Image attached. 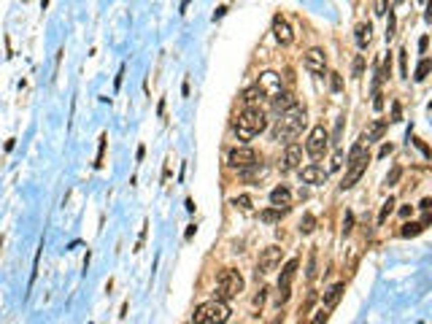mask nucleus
<instances>
[{"label": "nucleus", "mask_w": 432, "mask_h": 324, "mask_svg": "<svg viewBox=\"0 0 432 324\" xmlns=\"http://www.w3.org/2000/svg\"><path fill=\"white\" fill-rule=\"evenodd\" d=\"M362 70H365V57H362V54H357V60H354V78L362 76Z\"/></svg>", "instance_id": "nucleus-28"}, {"label": "nucleus", "mask_w": 432, "mask_h": 324, "mask_svg": "<svg viewBox=\"0 0 432 324\" xmlns=\"http://www.w3.org/2000/svg\"><path fill=\"white\" fill-rule=\"evenodd\" d=\"M308 279H316V254H311V262H308Z\"/></svg>", "instance_id": "nucleus-34"}, {"label": "nucleus", "mask_w": 432, "mask_h": 324, "mask_svg": "<svg viewBox=\"0 0 432 324\" xmlns=\"http://www.w3.org/2000/svg\"><path fill=\"white\" fill-rule=\"evenodd\" d=\"M354 38H357L359 49H367V43H370V38H373V25L370 22H359V25L354 27Z\"/></svg>", "instance_id": "nucleus-17"}, {"label": "nucleus", "mask_w": 432, "mask_h": 324, "mask_svg": "<svg viewBox=\"0 0 432 324\" xmlns=\"http://www.w3.org/2000/svg\"><path fill=\"white\" fill-rule=\"evenodd\" d=\"M343 292H346V284L343 281H338V284H332L327 292H324V297H321V308H327V311H332V308L341 303V297H343Z\"/></svg>", "instance_id": "nucleus-15"}, {"label": "nucleus", "mask_w": 432, "mask_h": 324, "mask_svg": "<svg viewBox=\"0 0 432 324\" xmlns=\"http://www.w3.org/2000/svg\"><path fill=\"white\" fill-rule=\"evenodd\" d=\"M329 84H332V92H341V89H343V78H341V73H329Z\"/></svg>", "instance_id": "nucleus-27"}, {"label": "nucleus", "mask_w": 432, "mask_h": 324, "mask_svg": "<svg viewBox=\"0 0 432 324\" xmlns=\"http://www.w3.org/2000/svg\"><path fill=\"white\" fill-rule=\"evenodd\" d=\"M281 213H284V208H268V211H262V222L276 224L278 219H281Z\"/></svg>", "instance_id": "nucleus-24"}, {"label": "nucleus", "mask_w": 432, "mask_h": 324, "mask_svg": "<svg viewBox=\"0 0 432 324\" xmlns=\"http://www.w3.org/2000/svg\"><path fill=\"white\" fill-rule=\"evenodd\" d=\"M186 6H189V0H184V3H181V14L186 11Z\"/></svg>", "instance_id": "nucleus-43"}, {"label": "nucleus", "mask_w": 432, "mask_h": 324, "mask_svg": "<svg viewBox=\"0 0 432 324\" xmlns=\"http://www.w3.org/2000/svg\"><path fill=\"white\" fill-rule=\"evenodd\" d=\"M313 230H316V216H313V213H303V219H300V233H303V235H311Z\"/></svg>", "instance_id": "nucleus-22"}, {"label": "nucleus", "mask_w": 432, "mask_h": 324, "mask_svg": "<svg viewBox=\"0 0 432 324\" xmlns=\"http://www.w3.org/2000/svg\"><path fill=\"white\" fill-rule=\"evenodd\" d=\"M232 205H235V208H241V211H251V197L249 195H238V197H232Z\"/></svg>", "instance_id": "nucleus-26"}, {"label": "nucleus", "mask_w": 432, "mask_h": 324, "mask_svg": "<svg viewBox=\"0 0 432 324\" xmlns=\"http://www.w3.org/2000/svg\"><path fill=\"white\" fill-rule=\"evenodd\" d=\"M243 287H246L243 275L238 270H232V267H227V270H222L219 279H216V300H224L227 303V300L238 297L243 292Z\"/></svg>", "instance_id": "nucleus-4"}, {"label": "nucleus", "mask_w": 432, "mask_h": 324, "mask_svg": "<svg viewBox=\"0 0 432 324\" xmlns=\"http://www.w3.org/2000/svg\"><path fill=\"white\" fill-rule=\"evenodd\" d=\"M327 176H329V173L321 168V165H316V162L305 165V168L300 170V178L305 181V184H313V187H316V184H324Z\"/></svg>", "instance_id": "nucleus-13"}, {"label": "nucleus", "mask_w": 432, "mask_h": 324, "mask_svg": "<svg viewBox=\"0 0 432 324\" xmlns=\"http://www.w3.org/2000/svg\"><path fill=\"white\" fill-rule=\"evenodd\" d=\"M421 230H424V222H408V224H403L400 235H403V238H416Z\"/></svg>", "instance_id": "nucleus-20"}, {"label": "nucleus", "mask_w": 432, "mask_h": 324, "mask_svg": "<svg viewBox=\"0 0 432 324\" xmlns=\"http://www.w3.org/2000/svg\"><path fill=\"white\" fill-rule=\"evenodd\" d=\"M392 149H395L392 144H383V146H381V152H378V157H389V154H392Z\"/></svg>", "instance_id": "nucleus-39"}, {"label": "nucleus", "mask_w": 432, "mask_h": 324, "mask_svg": "<svg viewBox=\"0 0 432 324\" xmlns=\"http://www.w3.org/2000/svg\"><path fill=\"white\" fill-rule=\"evenodd\" d=\"M367 162H370V154H367V152H362L354 162H349V170H346V176H343L341 189H351V187H354L357 181L362 178V173L367 170Z\"/></svg>", "instance_id": "nucleus-9"}, {"label": "nucleus", "mask_w": 432, "mask_h": 324, "mask_svg": "<svg viewBox=\"0 0 432 324\" xmlns=\"http://www.w3.org/2000/svg\"><path fill=\"white\" fill-rule=\"evenodd\" d=\"M327 316H329L327 308H319V311H316V319H313V324H324V321H327Z\"/></svg>", "instance_id": "nucleus-32"}, {"label": "nucleus", "mask_w": 432, "mask_h": 324, "mask_svg": "<svg viewBox=\"0 0 432 324\" xmlns=\"http://www.w3.org/2000/svg\"><path fill=\"white\" fill-rule=\"evenodd\" d=\"M303 127H305V111L300 106H295V108H289V111L278 114L276 127H273V138L284 141V144H292V141L303 132Z\"/></svg>", "instance_id": "nucleus-1"}, {"label": "nucleus", "mask_w": 432, "mask_h": 324, "mask_svg": "<svg viewBox=\"0 0 432 324\" xmlns=\"http://www.w3.org/2000/svg\"><path fill=\"white\" fill-rule=\"evenodd\" d=\"M419 208L421 211H432V197H424V200L419 203Z\"/></svg>", "instance_id": "nucleus-38"}, {"label": "nucleus", "mask_w": 432, "mask_h": 324, "mask_svg": "<svg viewBox=\"0 0 432 324\" xmlns=\"http://www.w3.org/2000/svg\"><path fill=\"white\" fill-rule=\"evenodd\" d=\"M281 257H284V251L278 246H268L257 259V275H270L281 265Z\"/></svg>", "instance_id": "nucleus-8"}, {"label": "nucleus", "mask_w": 432, "mask_h": 324, "mask_svg": "<svg viewBox=\"0 0 432 324\" xmlns=\"http://www.w3.org/2000/svg\"><path fill=\"white\" fill-rule=\"evenodd\" d=\"M327 146H329V132L324 130V124H316V127L311 130L308 141H305V152H308L313 160H319V157H324Z\"/></svg>", "instance_id": "nucleus-5"}, {"label": "nucleus", "mask_w": 432, "mask_h": 324, "mask_svg": "<svg viewBox=\"0 0 432 324\" xmlns=\"http://www.w3.org/2000/svg\"><path fill=\"white\" fill-rule=\"evenodd\" d=\"M289 203H292V192H289V187L281 184V187H276L270 192V205H273V208H284L286 211Z\"/></svg>", "instance_id": "nucleus-16"}, {"label": "nucleus", "mask_w": 432, "mask_h": 324, "mask_svg": "<svg viewBox=\"0 0 432 324\" xmlns=\"http://www.w3.org/2000/svg\"><path fill=\"white\" fill-rule=\"evenodd\" d=\"M383 130H387V122H383V119L373 122V124H370V130L365 132V138H362V141H367V144H373V141H378V138L383 135Z\"/></svg>", "instance_id": "nucleus-19"}, {"label": "nucleus", "mask_w": 432, "mask_h": 324, "mask_svg": "<svg viewBox=\"0 0 432 324\" xmlns=\"http://www.w3.org/2000/svg\"><path fill=\"white\" fill-rule=\"evenodd\" d=\"M295 106H297V100H295V95H289V92H281L278 98H273L276 114H284V111H289V108H295Z\"/></svg>", "instance_id": "nucleus-18"}, {"label": "nucleus", "mask_w": 432, "mask_h": 324, "mask_svg": "<svg viewBox=\"0 0 432 324\" xmlns=\"http://www.w3.org/2000/svg\"><path fill=\"white\" fill-rule=\"evenodd\" d=\"M351 224H354V213H346V219H343V235H349L351 233Z\"/></svg>", "instance_id": "nucleus-30"}, {"label": "nucleus", "mask_w": 432, "mask_h": 324, "mask_svg": "<svg viewBox=\"0 0 432 324\" xmlns=\"http://www.w3.org/2000/svg\"><path fill=\"white\" fill-rule=\"evenodd\" d=\"M262 98H265V92L259 89L257 84H254V86H249V89L243 92V100H246V106H254V103H257V100H262Z\"/></svg>", "instance_id": "nucleus-21"}, {"label": "nucleus", "mask_w": 432, "mask_h": 324, "mask_svg": "<svg viewBox=\"0 0 432 324\" xmlns=\"http://www.w3.org/2000/svg\"><path fill=\"white\" fill-rule=\"evenodd\" d=\"M122 76H124V65L119 68V73H116V81H114V89H119V86H122Z\"/></svg>", "instance_id": "nucleus-40"}, {"label": "nucleus", "mask_w": 432, "mask_h": 324, "mask_svg": "<svg viewBox=\"0 0 432 324\" xmlns=\"http://www.w3.org/2000/svg\"><path fill=\"white\" fill-rule=\"evenodd\" d=\"M400 173H403V170H400V168H392V173H389V176H387V187H392V184H397Z\"/></svg>", "instance_id": "nucleus-31"}, {"label": "nucleus", "mask_w": 432, "mask_h": 324, "mask_svg": "<svg viewBox=\"0 0 432 324\" xmlns=\"http://www.w3.org/2000/svg\"><path fill=\"white\" fill-rule=\"evenodd\" d=\"M227 319H230V305L216 297L198 305L195 308V316H192L195 324H227Z\"/></svg>", "instance_id": "nucleus-3"}, {"label": "nucleus", "mask_w": 432, "mask_h": 324, "mask_svg": "<svg viewBox=\"0 0 432 324\" xmlns=\"http://www.w3.org/2000/svg\"><path fill=\"white\" fill-rule=\"evenodd\" d=\"M268 127V116L259 106H246L243 111L238 114V122H235V135L241 141H251L257 138L259 132Z\"/></svg>", "instance_id": "nucleus-2"}, {"label": "nucleus", "mask_w": 432, "mask_h": 324, "mask_svg": "<svg viewBox=\"0 0 432 324\" xmlns=\"http://www.w3.org/2000/svg\"><path fill=\"white\" fill-rule=\"evenodd\" d=\"M400 116H403V111H400V103H392V122H400Z\"/></svg>", "instance_id": "nucleus-35"}, {"label": "nucleus", "mask_w": 432, "mask_h": 324, "mask_svg": "<svg viewBox=\"0 0 432 324\" xmlns=\"http://www.w3.org/2000/svg\"><path fill=\"white\" fill-rule=\"evenodd\" d=\"M227 162L238 170H249V168H254L259 160H257V152L251 146H235L232 152L227 154Z\"/></svg>", "instance_id": "nucleus-6"}, {"label": "nucleus", "mask_w": 432, "mask_h": 324, "mask_svg": "<svg viewBox=\"0 0 432 324\" xmlns=\"http://www.w3.org/2000/svg\"><path fill=\"white\" fill-rule=\"evenodd\" d=\"M341 165H343V157H341V154H335V157H332V162H329V168H332V170H338Z\"/></svg>", "instance_id": "nucleus-37"}, {"label": "nucleus", "mask_w": 432, "mask_h": 324, "mask_svg": "<svg viewBox=\"0 0 432 324\" xmlns=\"http://www.w3.org/2000/svg\"><path fill=\"white\" fill-rule=\"evenodd\" d=\"M303 65L313 76H324V70H327V54H324V49H319V46L308 49V54H305V60H303Z\"/></svg>", "instance_id": "nucleus-11"}, {"label": "nucleus", "mask_w": 432, "mask_h": 324, "mask_svg": "<svg viewBox=\"0 0 432 324\" xmlns=\"http://www.w3.org/2000/svg\"><path fill=\"white\" fill-rule=\"evenodd\" d=\"M427 22H432V0H429V6H427Z\"/></svg>", "instance_id": "nucleus-42"}, {"label": "nucleus", "mask_w": 432, "mask_h": 324, "mask_svg": "<svg viewBox=\"0 0 432 324\" xmlns=\"http://www.w3.org/2000/svg\"><path fill=\"white\" fill-rule=\"evenodd\" d=\"M103 152H106V135L100 138V149H98V162H95L98 168H100V165H103Z\"/></svg>", "instance_id": "nucleus-33"}, {"label": "nucleus", "mask_w": 432, "mask_h": 324, "mask_svg": "<svg viewBox=\"0 0 432 324\" xmlns=\"http://www.w3.org/2000/svg\"><path fill=\"white\" fill-rule=\"evenodd\" d=\"M429 70H432V60L424 57L419 65H416V76H413V78H416V81H424V78L429 76Z\"/></svg>", "instance_id": "nucleus-23"}, {"label": "nucleus", "mask_w": 432, "mask_h": 324, "mask_svg": "<svg viewBox=\"0 0 432 324\" xmlns=\"http://www.w3.org/2000/svg\"><path fill=\"white\" fill-rule=\"evenodd\" d=\"M297 267H300V262L297 259H289V262L284 265V270H281V279H278V303L284 305L289 295H292V281L297 275Z\"/></svg>", "instance_id": "nucleus-7"}, {"label": "nucleus", "mask_w": 432, "mask_h": 324, "mask_svg": "<svg viewBox=\"0 0 432 324\" xmlns=\"http://www.w3.org/2000/svg\"><path fill=\"white\" fill-rule=\"evenodd\" d=\"M395 38V14L389 11V22H387V41H392Z\"/></svg>", "instance_id": "nucleus-29"}, {"label": "nucleus", "mask_w": 432, "mask_h": 324, "mask_svg": "<svg viewBox=\"0 0 432 324\" xmlns=\"http://www.w3.org/2000/svg\"><path fill=\"white\" fill-rule=\"evenodd\" d=\"M375 14H387V0H378V3H375Z\"/></svg>", "instance_id": "nucleus-41"}, {"label": "nucleus", "mask_w": 432, "mask_h": 324, "mask_svg": "<svg viewBox=\"0 0 432 324\" xmlns=\"http://www.w3.org/2000/svg\"><path fill=\"white\" fill-rule=\"evenodd\" d=\"M257 86L265 92V98H278V95L284 92V81H281V76L276 73V70H265V73H259Z\"/></svg>", "instance_id": "nucleus-10"}, {"label": "nucleus", "mask_w": 432, "mask_h": 324, "mask_svg": "<svg viewBox=\"0 0 432 324\" xmlns=\"http://www.w3.org/2000/svg\"><path fill=\"white\" fill-rule=\"evenodd\" d=\"M400 73L408 76V65H405V52H400Z\"/></svg>", "instance_id": "nucleus-36"}, {"label": "nucleus", "mask_w": 432, "mask_h": 324, "mask_svg": "<svg viewBox=\"0 0 432 324\" xmlns=\"http://www.w3.org/2000/svg\"><path fill=\"white\" fill-rule=\"evenodd\" d=\"M300 162H303V146L292 141V144L286 146V152H284V165H281V168L295 170V168H300Z\"/></svg>", "instance_id": "nucleus-14"}, {"label": "nucleus", "mask_w": 432, "mask_h": 324, "mask_svg": "<svg viewBox=\"0 0 432 324\" xmlns=\"http://www.w3.org/2000/svg\"><path fill=\"white\" fill-rule=\"evenodd\" d=\"M392 211H395V200H392V197H389V200H383V205H381V213H378V224H383V222H387V216H389Z\"/></svg>", "instance_id": "nucleus-25"}, {"label": "nucleus", "mask_w": 432, "mask_h": 324, "mask_svg": "<svg viewBox=\"0 0 432 324\" xmlns=\"http://www.w3.org/2000/svg\"><path fill=\"white\" fill-rule=\"evenodd\" d=\"M273 35H276V41L281 46H292L295 43V33H292V25L281 17V14H276L273 17Z\"/></svg>", "instance_id": "nucleus-12"}]
</instances>
